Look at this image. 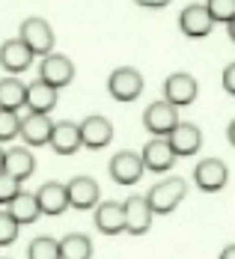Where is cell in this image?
<instances>
[{"mask_svg": "<svg viewBox=\"0 0 235 259\" xmlns=\"http://www.w3.org/2000/svg\"><path fill=\"white\" fill-rule=\"evenodd\" d=\"M66 191H69V206L80 208V211H86V208H96L99 197H102V188H99V182L89 179V176H75V179L66 185Z\"/></svg>", "mask_w": 235, "mask_h": 259, "instance_id": "7c38bea8", "label": "cell"}, {"mask_svg": "<svg viewBox=\"0 0 235 259\" xmlns=\"http://www.w3.org/2000/svg\"><path fill=\"white\" fill-rule=\"evenodd\" d=\"M184 194H187V182L182 176H170L167 182H158L155 188L146 194V200H149V208L155 214H170L184 200Z\"/></svg>", "mask_w": 235, "mask_h": 259, "instance_id": "6da1fadb", "label": "cell"}, {"mask_svg": "<svg viewBox=\"0 0 235 259\" xmlns=\"http://www.w3.org/2000/svg\"><path fill=\"white\" fill-rule=\"evenodd\" d=\"M226 30H229V39H232V42H235V18H232V21H229V24H226Z\"/></svg>", "mask_w": 235, "mask_h": 259, "instance_id": "836d02e7", "label": "cell"}, {"mask_svg": "<svg viewBox=\"0 0 235 259\" xmlns=\"http://www.w3.org/2000/svg\"><path fill=\"white\" fill-rule=\"evenodd\" d=\"M92 256V241L83 233H69L60 241V259H89Z\"/></svg>", "mask_w": 235, "mask_h": 259, "instance_id": "cb8c5ba5", "label": "cell"}, {"mask_svg": "<svg viewBox=\"0 0 235 259\" xmlns=\"http://www.w3.org/2000/svg\"><path fill=\"white\" fill-rule=\"evenodd\" d=\"M223 90H226L229 96H235V63H229V66L223 69Z\"/></svg>", "mask_w": 235, "mask_h": 259, "instance_id": "f546056e", "label": "cell"}, {"mask_svg": "<svg viewBox=\"0 0 235 259\" xmlns=\"http://www.w3.org/2000/svg\"><path fill=\"white\" fill-rule=\"evenodd\" d=\"M78 128H80V143L86 149H105L107 143L113 140V125L107 122L105 116H86Z\"/></svg>", "mask_w": 235, "mask_h": 259, "instance_id": "5bb4252c", "label": "cell"}, {"mask_svg": "<svg viewBox=\"0 0 235 259\" xmlns=\"http://www.w3.org/2000/svg\"><path fill=\"white\" fill-rule=\"evenodd\" d=\"M51 149L57 152V155H75L80 146V128L75 125V122H54L51 128Z\"/></svg>", "mask_w": 235, "mask_h": 259, "instance_id": "2e32d148", "label": "cell"}, {"mask_svg": "<svg viewBox=\"0 0 235 259\" xmlns=\"http://www.w3.org/2000/svg\"><path fill=\"white\" fill-rule=\"evenodd\" d=\"M18 194H21V179H15L9 173H0V206H9Z\"/></svg>", "mask_w": 235, "mask_h": 259, "instance_id": "83f0119b", "label": "cell"}, {"mask_svg": "<svg viewBox=\"0 0 235 259\" xmlns=\"http://www.w3.org/2000/svg\"><path fill=\"white\" fill-rule=\"evenodd\" d=\"M33 57H36V54L30 51L21 39H6V42L0 45V66H3L6 72H12V75L27 72L30 63H33Z\"/></svg>", "mask_w": 235, "mask_h": 259, "instance_id": "4fadbf2b", "label": "cell"}, {"mask_svg": "<svg viewBox=\"0 0 235 259\" xmlns=\"http://www.w3.org/2000/svg\"><path fill=\"white\" fill-rule=\"evenodd\" d=\"M27 107H30V113H51L54 104H57V90H54L51 83H45V80H33V83H27Z\"/></svg>", "mask_w": 235, "mask_h": 259, "instance_id": "44dd1931", "label": "cell"}, {"mask_svg": "<svg viewBox=\"0 0 235 259\" xmlns=\"http://www.w3.org/2000/svg\"><path fill=\"white\" fill-rule=\"evenodd\" d=\"M143 167L146 170H152V173H164V170H170L173 167V149H170V143H167V137H155V140H149L146 146H143Z\"/></svg>", "mask_w": 235, "mask_h": 259, "instance_id": "9a60e30c", "label": "cell"}, {"mask_svg": "<svg viewBox=\"0 0 235 259\" xmlns=\"http://www.w3.org/2000/svg\"><path fill=\"white\" fill-rule=\"evenodd\" d=\"M18 221L9 214V211H0V247H6V244H12L15 238H18Z\"/></svg>", "mask_w": 235, "mask_h": 259, "instance_id": "f1b7e54d", "label": "cell"}, {"mask_svg": "<svg viewBox=\"0 0 235 259\" xmlns=\"http://www.w3.org/2000/svg\"><path fill=\"white\" fill-rule=\"evenodd\" d=\"M96 227L105 235H119L125 230V206L122 203H99L96 208Z\"/></svg>", "mask_w": 235, "mask_h": 259, "instance_id": "ac0fdd59", "label": "cell"}, {"mask_svg": "<svg viewBox=\"0 0 235 259\" xmlns=\"http://www.w3.org/2000/svg\"><path fill=\"white\" fill-rule=\"evenodd\" d=\"M27 259H60V241H54L51 235H39L30 241Z\"/></svg>", "mask_w": 235, "mask_h": 259, "instance_id": "d4e9b609", "label": "cell"}, {"mask_svg": "<svg viewBox=\"0 0 235 259\" xmlns=\"http://www.w3.org/2000/svg\"><path fill=\"white\" fill-rule=\"evenodd\" d=\"M220 259H235V244H229V247H223V253H220Z\"/></svg>", "mask_w": 235, "mask_h": 259, "instance_id": "1f68e13d", "label": "cell"}, {"mask_svg": "<svg viewBox=\"0 0 235 259\" xmlns=\"http://www.w3.org/2000/svg\"><path fill=\"white\" fill-rule=\"evenodd\" d=\"M226 137H229V143L235 146V119L229 122V128H226Z\"/></svg>", "mask_w": 235, "mask_h": 259, "instance_id": "d6a6232c", "label": "cell"}, {"mask_svg": "<svg viewBox=\"0 0 235 259\" xmlns=\"http://www.w3.org/2000/svg\"><path fill=\"white\" fill-rule=\"evenodd\" d=\"M143 125L146 131H152L155 137H167L170 131L179 125V110L173 107L170 102H152L146 107V113H143Z\"/></svg>", "mask_w": 235, "mask_h": 259, "instance_id": "5b68a950", "label": "cell"}, {"mask_svg": "<svg viewBox=\"0 0 235 259\" xmlns=\"http://www.w3.org/2000/svg\"><path fill=\"white\" fill-rule=\"evenodd\" d=\"M137 6H143V9H164V6H170V0H134Z\"/></svg>", "mask_w": 235, "mask_h": 259, "instance_id": "4dcf8cb0", "label": "cell"}, {"mask_svg": "<svg viewBox=\"0 0 235 259\" xmlns=\"http://www.w3.org/2000/svg\"><path fill=\"white\" fill-rule=\"evenodd\" d=\"M27 102V87L18 78H3L0 80V107L3 110H18Z\"/></svg>", "mask_w": 235, "mask_h": 259, "instance_id": "603a6c76", "label": "cell"}, {"mask_svg": "<svg viewBox=\"0 0 235 259\" xmlns=\"http://www.w3.org/2000/svg\"><path fill=\"white\" fill-rule=\"evenodd\" d=\"M36 200H39V208H42V214H63L66 208H69V191H66V185H60V182H45L42 188H39V194H36Z\"/></svg>", "mask_w": 235, "mask_h": 259, "instance_id": "e0dca14e", "label": "cell"}, {"mask_svg": "<svg viewBox=\"0 0 235 259\" xmlns=\"http://www.w3.org/2000/svg\"><path fill=\"white\" fill-rule=\"evenodd\" d=\"M226 182H229V170H226V164H223L220 158H206V161H200L197 170H194V185H197L200 191H206V194L223 191Z\"/></svg>", "mask_w": 235, "mask_h": 259, "instance_id": "277c9868", "label": "cell"}, {"mask_svg": "<svg viewBox=\"0 0 235 259\" xmlns=\"http://www.w3.org/2000/svg\"><path fill=\"white\" fill-rule=\"evenodd\" d=\"M3 158H6V152H3V149H0V173H3Z\"/></svg>", "mask_w": 235, "mask_h": 259, "instance_id": "e575fe53", "label": "cell"}, {"mask_svg": "<svg viewBox=\"0 0 235 259\" xmlns=\"http://www.w3.org/2000/svg\"><path fill=\"white\" fill-rule=\"evenodd\" d=\"M167 143H170V149H173V155H197L200 152V146H203V131L197 128V125H191V122H179L176 128L167 134Z\"/></svg>", "mask_w": 235, "mask_h": 259, "instance_id": "8fae6325", "label": "cell"}, {"mask_svg": "<svg viewBox=\"0 0 235 259\" xmlns=\"http://www.w3.org/2000/svg\"><path fill=\"white\" fill-rule=\"evenodd\" d=\"M39 78L45 80V83H51L54 90H63V87H69L72 78H75V66L63 54H48L42 60V66H39Z\"/></svg>", "mask_w": 235, "mask_h": 259, "instance_id": "ba28073f", "label": "cell"}, {"mask_svg": "<svg viewBox=\"0 0 235 259\" xmlns=\"http://www.w3.org/2000/svg\"><path fill=\"white\" fill-rule=\"evenodd\" d=\"M36 170V161H33V152L24 149V146H12L6 149V158H3V173L15 176V179H30Z\"/></svg>", "mask_w": 235, "mask_h": 259, "instance_id": "ffe728a7", "label": "cell"}, {"mask_svg": "<svg viewBox=\"0 0 235 259\" xmlns=\"http://www.w3.org/2000/svg\"><path fill=\"white\" fill-rule=\"evenodd\" d=\"M18 224H33V221H39V214H42V208H39V200H36V194H18L12 203H9V208H6Z\"/></svg>", "mask_w": 235, "mask_h": 259, "instance_id": "7402d4cb", "label": "cell"}, {"mask_svg": "<svg viewBox=\"0 0 235 259\" xmlns=\"http://www.w3.org/2000/svg\"><path fill=\"white\" fill-rule=\"evenodd\" d=\"M18 39H21L33 54H42V57L54 54V30L45 18H24Z\"/></svg>", "mask_w": 235, "mask_h": 259, "instance_id": "7a4b0ae2", "label": "cell"}, {"mask_svg": "<svg viewBox=\"0 0 235 259\" xmlns=\"http://www.w3.org/2000/svg\"><path fill=\"white\" fill-rule=\"evenodd\" d=\"M122 206H125V233H131V235L149 233L152 218H155V211L149 208V200L134 194V197H128Z\"/></svg>", "mask_w": 235, "mask_h": 259, "instance_id": "30bf717a", "label": "cell"}, {"mask_svg": "<svg viewBox=\"0 0 235 259\" xmlns=\"http://www.w3.org/2000/svg\"><path fill=\"white\" fill-rule=\"evenodd\" d=\"M51 128L54 122L48 119V113H30L27 119H21V137L30 146H48Z\"/></svg>", "mask_w": 235, "mask_h": 259, "instance_id": "d6986e66", "label": "cell"}, {"mask_svg": "<svg viewBox=\"0 0 235 259\" xmlns=\"http://www.w3.org/2000/svg\"><path fill=\"white\" fill-rule=\"evenodd\" d=\"M110 176L116 185H137L143 176V158L137 152H128V149L116 152L110 158Z\"/></svg>", "mask_w": 235, "mask_h": 259, "instance_id": "9c48e42d", "label": "cell"}, {"mask_svg": "<svg viewBox=\"0 0 235 259\" xmlns=\"http://www.w3.org/2000/svg\"><path fill=\"white\" fill-rule=\"evenodd\" d=\"M18 134H21V116L15 110H3L0 107V143L15 140Z\"/></svg>", "mask_w": 235, "mask_h": 259, "instance_id": "484cf974", "label": "cell"}, {"mask_svg": "<svg viewBox=\"0 0 235 259\" xmlns=\"http://www.w3.org/2000/svg\"><path fill=\"white\" fill-rule=\"evenodd\" d=\"M179 27H182V33L187 39H203V36L211 33L214 18L209 15L206 3H191V6H184L182 15H179Z\"/></svg>", "mask_w": 235, "mask_h": 259, "instance_id": "52a82bcc", "label": "cell"}, {"mask_svg": "<svg viewBox=\"0 0 235 259\" xmlns=\"http://www.w3.org/2000/svg\"><path fill=\"white\" fill-rule=\"evenodd\" d=\"M206 9L217 24H229L235 18V0H206Z\"/></svg>", "mask_w": 235, "mask_h": 259, "instance_id": "4316f807", "label": "cell"}, {"mask_svg": "<svg viewBox=\"0 0 235 259\" xmlns=\"http://www.w3.org/2000/svg\"><path fill=\"white\" fill-rule=\"evenodd\" d=\"M107 93L116 102H134L143 93V75L137 69H131V66H119L107 80Z\"/></svg>", "mask_w": 235, "mask_h": 259, "instance_id": "3957f363", "label": "cell"}, {"mask_svg": "<svg viewBox=\"0 0 235 259\" xmlns=\"http://www.w3.org/2000/svg\"><path fill=\"white\" fill-rule=\"evenodd\" d=\"M164 102H170L173 107H187L197 102V80L187 72H173L164 80Z\"/></svg>", "mask_w": 235, "mask_h": 259, "instance_id": "8992f818", "label": "cell"}]
</instances>
